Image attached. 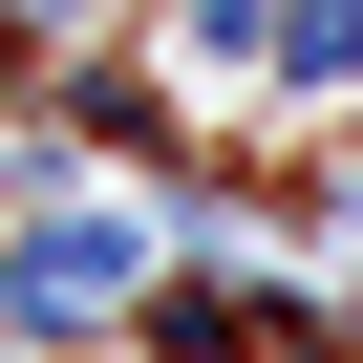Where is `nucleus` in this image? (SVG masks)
I'll use <instances>...</instances> for the list:
<instances>
[{
  "label": "nucleus",
  "instance_id": "obj_1",
  "mask_svg": "<svg viewBox=\"0 0 363 363\" xmlns=\"http://www.w3.org/2000/svg\"><path fill=\"white\" fill-rule=\"evenodd\" d=\"M128 257H150V235H128V193H43V257H22V278H43V299H107Z\"/></svg>",
  "mask_w": 363,
  "mask_h": 363
}]
</instances>
